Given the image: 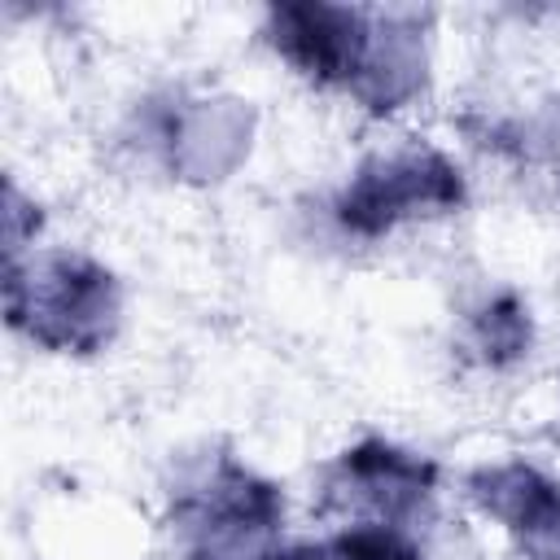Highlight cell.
I'll list each match as a JSON object with an SVG mask.
<instances>
[{
  "label": "cell",
  "instance_id": "6da1fadb",
  "mask_svg": "<svg viewBox=\"0 0 560 560\" xmlns=\"http://www.w3.org/2000/svg\"><path fill=\"white\" fill-rule=\"evenodd\" d=\"M267 39L311 83L346 88L368 109H398L424 74L420 13H368L328 0L271 4Z\"/></svg>",
  "mask_w": 560,
  "mask_h": 560
},
{
  "label": "cell",
  "instance_id": "7a4b0ae2",
  "mask_svg": "<svg viewBox=\"0 0 560 560\" xmlns=\"http://www.w3.org/2000/svg\"><path fill=\"white\" fill-rule=\"evenodd\" d=\"M4 311L9 324L44 350L92 354L118 324V284L83 254L13 258L4 267Z\"/></svg>",
  "mask_w": 560,
  "mask_h": 560
},
{
  "label": "cell",
  "instance_id": "3957f363",
  "mask_svg": "<svg viewBox=\"0 0 560 560\" xmlns=\"http://www.w3.org/2000/svg\"><path fill=\"white\" fill-rule=\"evenodd\" d=\"M464 206V179L438 149H398L354 171L337 197V219L354 236H381L416 214Z\"/></svg>",
  "mask_w": 560,
  "mask_h": 560
},
{
  "label": "cell",
  "instance_id": "277c9868",
  "mask_svg": "<svg viewBox=\"0 0 560 560\" xmlns=\"http://www.w3.org/2000/svg\"><path fill=\"white\" fill-rule=\"evenodd\" d=\"M464 494L481 516L499 521L516 542H525L534 560L560 556V486L538 468L521 459L472 468L464 477Z\"/></svg>",
  "mask_w": 560,
  "mask_h": 560
},
{
  "label": "cell",
  "instance_id": "5b68a950",
  "mask_svg": "<svg viewBox=\"0 0 560 560\" xmlns=\"http://www.w3.org/2000/svg\"><path fill=\"white\" fill-rule=\"evenodd\" d=\"M438 481V468L402 446L389 442H359L337 459L332 494L359 508L381 512L385 521H398L416 512Z\"/></svg>",
  "mask_w": 560,
  "mask_h": 560
},
{
  "label": "cell",
  "instance_id": "8992f818",
  "mask_svg": "<svg viewBox=\"0 0 560 560\" xmlns=\"http://www.w3.org/2000/svg\"><path fill=\"white\" fill-rule=\"evenodd\" d=\"M271 560H424L394 525H354L324 542L276 547Z\"/></svg>",
  "mask_w": 560,
  "mask_h": 560
},
{
  "label": "cell",
  "instance_id": "52a82bcc",
  "mask_svg": "<svg viewBox=\"0 0 560 560\" xmlns=\"http://www.w3.org/2000/svg\"><path fill=\"white\" fill-rule=\"evenodd\" d=\"M529 337H534V328H529V311H525L512 293L490 298V302L472 315V324H468V341H472L477 359L490 363V368L516 363V359L529 350Z\"/></svg>",
  "mask_w": 560,
  "mask_h": 560
},
{
  "label": "cell",
  "instance_id": "ba28073f",
  "mask_svg": "<svg viewBox=\"0 0 560 560\" xmlns=\"http://www.w3.org/2000/svg\"><path fill=\"white\" fill-rule=\"evenodd\" d=\"M35 228H39V210L26 206L22 192L9 184V188H4V249H9V262L22 254L26 236H35Z\"/></svg>",
  "mask_w": 560,
  "mask_h": 560
}]
</instances>
